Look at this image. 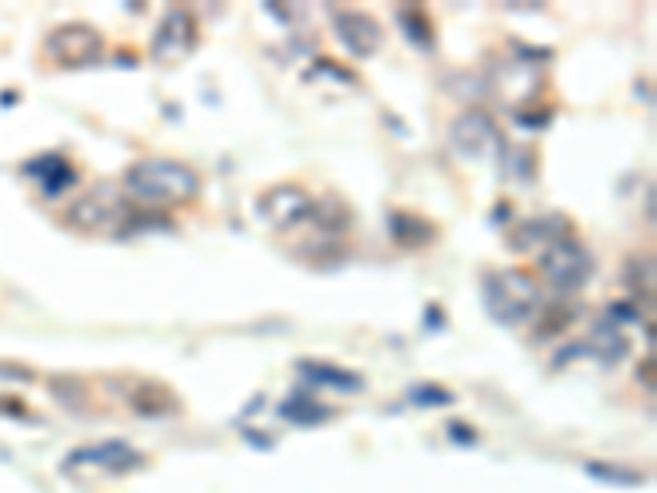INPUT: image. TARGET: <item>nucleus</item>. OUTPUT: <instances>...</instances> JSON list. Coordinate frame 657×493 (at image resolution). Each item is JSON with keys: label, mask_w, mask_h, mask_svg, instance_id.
I'll return each instance as SVG.
<instances>
[{"label": "nucleus", "mask_w": 657, "mask_h": 493, "mask_svg": "<svg viewBox=\"0 0 657 493\" xmlns=\"http://www.w3.org/2000/svg\"><path fill=\"white\" fill-rule=\"evenodd\" d=\"M126 191L138 204L174 208L201 195V175L174 158H141L126 171Z\"/></svg>", "instance_id": "nucleus-1"}, {"label": "nucleus", "mask_w": 657, "mask_h": 493, "mask_svg": "<svg viewBox=\"0 0 657 493\" xmlns=\"http://www.w3.org/2000/svg\"><path fill=\"white\" fill-rule=\"evenodd\" d=\"M484 306L500 326H526L542 310V290L526 270H490L484 276Z\"/></svg>", "instance_id": "nucleus-2"}, {"label": "nucleus", "mask_w": 657, "mask_h": 493, "mask_svg": "<svg viewBox=\"0 0 657 493\" xmlns=\"http://www.w3.org/2000/svg\"><path fill=\"white\" fill-rule=\"evenodd\" d=\"M141 211H135L129 201L123 198V191H116L113 185H99L96 191L83 195L80 201H73V208L66 211V224L73 231L83 234H129V228H141Z\"/></svg>", "instance_id": "nucleus-3"}, {"label": "nucleus", "mask_w": 657, "mask_h": 493, "mask_svg": "<svg viewBox=\"0 0 657 493\" xmlns=\"http://www.w3.org/2000/svg\"><path fill=\"white\" fill-rule=\"evenodd\" d=\"M539 273L545 276V283L562 293V296H572L579 293L592 273H595V256L589 253V246L575 238H562L552 246H545L539 253Z\"/></svg>", "instance_id": "nucleus-4"}, {"label": "nucleus", "mask_w": 657, "mask_h": 493, "mask_svg": "<svg viewBox=\"0 0 657 493\" xmlns=\"http://www.w3.org/2000/svg\"><path fill=\"white\" fill-rule=\"evenodd\" d=\"M451 145L470 161H500L507 141L487 109H467L451 123Z\"/></svg>", "instance_id": "nucleus-5"}, {"label": "nucleus", "mask_w": 657, "mask_h": 493, "mask_svg": "<svg viewBox=\"0 0 657 493\" xmlns=\"http://www.w3.org/2000/svg\"><path fill=\"white\" fill-rule=\"evenodd\" d=\"M145 464L141 451H135L126 441H99V444H86V448H76L63 458V474H73V478H83L89 471H106V474H129L138 471Z\"/></svg>", "instance_id": "nucleus-6"}, {"label": "nucleus", "mask_w": 657, "mask_h": 493, "mask_svg": "<svg viewBox=\"0 0 657 493\" xmlns=\"http://www.w3.org/2000/svg\"><path fill=\"white\" fill-rule=\"evenodd\" d=\"M43 50L56 66H89L103 56V33L89 23H63L46 36Z\"/></svg>", "instance_id": "nucleus-7"}, {"label": "nucleus", "mask_w": 657, "mask_h": 493, "mask_svg": "<svg viewBox=\"0 0 657 493\" xmlns=\"http://www.w3.org/2000/svg\"><path fill=\"white\" fill-rule=\"evenodd\" d=\"M198 46V20L184 7H171L155 36H151V60L155 63H181Z\"/></svg>", "instance_id": "nucleus-8"}, {"label": "nucleus", "mask_w": 657, "mask_h": 493, "mask_svg": "<svg viewBox=\"0 0 657 493\" xmlns=\"http://www.w3.org/2000/svg\"><path fill=\"white\" fill-rule=\"evenodd\" d=\"M309 208H312V198L299 185H276L257 201V214L276 231L296 228L303 218H309Z\"/></svg>", "instance_id": "nucleus-9"}, {"label": "nucleus", "mask_w": 657, "mask_h": 493, "mask_svg": "<svg viewBox=\"0 0 657 493\" xmlns=\"http://www.w3.org/2000/svg\"><path fill=\"white\" fill-rule=\"evenodd\" d=\"M332 30H336V36H339V43H342L352 56H359V60L375 56L379 46H382V27H379V20H375L372 13H365V10H339V13L332 17Z\"/></svg>", "instance_id": "nucleus-10"}, {"label": "nucleus", "mask_w": 657, "mask_h": 493, "mask_svg": "<svg viewBox=\"0 0 657 493\" xmlns=\"http://www.w3.org/2000/svg\"><path fill=\"white\" fill-rule=\"evenodd\" d=\"M572 234V224L562 218V214H555V211H549V214H539V218H529L523 224H517L513 228V234H510V246L513 250H545V246H552L555 241H562V238H569Z\"/></svg>", "instance_id": "nucleus-11"}, {"label": "nucleus", "mask_w": 657, "mask_h": 493, "mask_svg": "<svg viewBox=\"0 0 657 493\" xmlns=\"http://www.w3.org/2000/svg\"><path fill=\"white\" fill-rule=\"evenodd\" d=\"M23 175L36 181V188L46 195V198H60L63 191H70L80 175L76 168L63 158V155H36L23 165Z\"/></svg>", "instance_id": "nucleus-12"}, {"label": "nucleus", "mask_w": 657, "mask_h": 493, "mask_svg": "<svg viewBox=\"0 0 657 493\" xmlns=\"http://www.w3.org/2000/svg\"><path fill=\"white\" fill-rule=\"evenodd\" d=\"M582 346H585V356H595L602 366H618L628 356V349H632L628 339H625V333L615 323H608V319H602L592 329V339L582 343Z\"/></svg>", "instance_id": "nucleus-13"}, {"label": "nucleus", "mask_w": 657, "mask_h": 493, "mask_svg": "<svg viewBox=\"0 0 657 493\" xmlns=\"http://www.w3.org/2000/svg\"><path fill=\"white\" fill-rule=\"evenodd\" d=\"M389 234L401 246H427L437 241V228L414 211H392L389 214Z\"/></svg>", "instance_id": "nucleus-14"}, {"label": "nucleus", "mask_w": 657, "mask_h": 493, "mask_svg": "<svg viewBox=\"0 0 657 493\" xmlns=\"http://www.w3.org/2000/svg\"><path fill=\"white\" fill-rule=\"evenodd\" d=\"M299 371L306 381L312 385H322V388H332V391H359L365 381L349 369H339L332 363H319V359H303L299 363Z\"/></svg>", "instance_id": "nucleus-15"}, {"label": "nucleus", "mask_w": 657, "mask_h": 493, "mask_svg": "<svg viewBox=\"0 0 657 493\" xmlns=\"http://www.w3.org/2000/svg\"><path fill=\"white\" fill-rule=\"evenodd\" d=\"M279 415L299 428H316L322 421L332 418V408H326L322 401H316L312 395H303V391H293L283 405H279Z\"/></svg>", "instance_id": "nucleus-16"}, {"label": "nucleus", "mask_w": 657, "mask_h": 493, "mask_svg": "<svg viewBox=\"0 0 657 493\" xmlns=\"http://www.w3.org/2000/svg\"><path fill=\"white\" fill-rule=\"evenodd\" d=\"M309 218H312L322 231L339 234V231H346V228L352 224V208H349L339 195H326V198L312 201Z\"/></svg>", "instance_id": "nucleus-17"}, {"label": "nucleus", "mask_w": 657, "mask_h": 493, "mask_svg": "<svg viewBox=\"0 0 657 493\" xmlns=\"http://www.w3.org/2000/svg\"><path fill=\"white\" fill-rule=\"evenodd\" d=\"M622 280L625 286L635 293V296H655V256L651 253H635L628 256L625 270H622Z\"/></svg>", "instance_id": "nucleus-18"}, {"label": "nucleus", "mask_w": 657, "mask_h": 493, "mask_svg": "<svg viewBox=\"0 0 657 493\" xmlns=\"http://www.w3.org/2000/svg\"><path fill=\"white\" fill-rule=\"evenodd\" d=\"M129 401L135 405V411H141V415H168L174 408V391H168L158 381H138V388L131 391Z\"/></svg>", "instance_id": "nucleus-19"}, {"label": "nucleus", "mask_w": 657, "mask_h": 493, "mask_svg": "<svg viewBox=\"0 0 657 493\" xmlns=\"http://www.w3.org/2000/svg\"><path fill=\"white\" fill-rule=\"evenodd\" d=\"M398 20H401V27H404V36H407L414 46H421V50H431V46H434V23H431V17H427L421 7L398 10Z\"/></svg>", "instance_id": "nucleus-20"}, {"label": "nucleus", "mask_w": 657, "mask_h": 493, "mask_svg": "<svg viewBox=\"0 0 657 493\" xmlns=\"http://www.w3.org/2000/svg\"><path fill=\"white\" fill-rule=\"evenodd\" d=\"M50 388H53L56 401L66 405V408H83L86 405V385L76 375H56V378H50Z\"/></svg>", "instance_id": "nucleus-21"}, {"label": "nucleus", "mask_w": 657, "mask_h": 493, "mask_svg": "<svg viewBox=\"0 0 657 493\" xmlns=\"http://www.w3.org/2000/svg\"><path fill=\"white\" fill-rule=\"evenodd\" d=\"M336 80V83H342V86H356L359 83V76L352 73V70H346V66H339V63H332V60H316V66L312 70H306V80L309 83H316V80Z\"/></svg>", "instance_id": "nucleus-22"}, {"label": "nucleus", "mask_w": 657, "mask_h": 493, "mask_svg": "<svg viewBox=\"0 0 657 493\" xmlns=\"http://www.w3.org/2000/svg\"><path fill=\"white\" fill-rule=\"evenodd\" d=\"M585 474L595 478V481H605V484H625V487L642 484V474L625 471V468H608V464H585Z\"/></svg>", "instance_id": "nucleus-23"}, {"label": "nucleus", "mask_w": 657, "mask_h": 493, "mask_svg": "<svg viewBox=\"0 0 657 493\" xmlns=\"http://www.w3.org/2000/svg\"><path fill=\"white\" fill-rule=\"evenodd\" d=\"M407 398L414 405H421V408H447V405H454V395L447 388H441V385H417V388H411Z\"/></svg>", "instance_id": "nucleus-24"}, {"label": "nucleus", "mask_w": 657, "mask_h": 493, "mask_svg": "<svg viewBox=\"0 0 657 493\" xmlns=\"http://www.w3.org/2000/svg\"><path fill=\"white\" fill-rule=\"evenodd\" d=\"M0 378H17V381H33V371L23 369V366H10V363H0Z\"/></svg>", "instance_id": "nucleus-25"}, {"label": "nucleus", "mask_w": 657, "mask_h": 493, "mask_svg": "<svg viewBox=\"0 0 657 493\" xmlns=\"http://www.w3.org/2000/svg\"><path fill=\"white\" fill-rule=\"evenodd\" d=\"M655 359H648V363H642V369H638V378L642 381H648V391H655Z\"/></svg>", "instance_id": "nucleus-26"}]
</instances>
